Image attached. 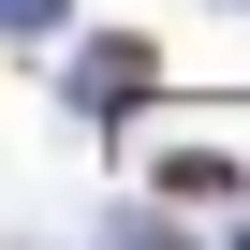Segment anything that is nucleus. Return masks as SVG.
I'll return each mask as SVG.
<instances>
[{
  "label": "nucleus",
  "instance_id": "f257e3e1",
  "mask_svg": "<svg viewBox=\"0 0 250 250\" xmlns=\"http://www.w3.org/2000/svg\"><path fill=\"white\" fill-rule=\"evenodd\" d=\"M74 88H88V103H147V88H162V59H147V44H103Z\"/></svg>",
  "mask_w": 250,
  "mask_h": 250
},
{
  "label": "nucleus",
  "instance_id": "f03ea898",
  "mask_svg": "<svg viewBox=\"0 0 250 250\" xmlns=\"http://www.w3.org/2000/svg\"><path fill=\"white\" fill-rule=\"evenodd\" d=\"M162 191H191V206H206V191H250V162H221V147H177V162H162Z\"/></svg>",
  "mask_w": 250,
  "mask_h": 250
}]
</instances>
